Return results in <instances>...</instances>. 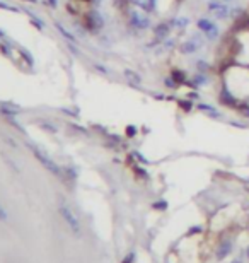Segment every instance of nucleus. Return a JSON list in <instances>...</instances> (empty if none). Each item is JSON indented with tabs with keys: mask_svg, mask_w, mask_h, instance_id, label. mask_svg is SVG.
I'll use <instances>...</instances> for the list:
<instances>
[{
	"mask_svg": "<svg viewBox=\"0 0 249 263\" xmlns=\"http://www.w3.org/2000/svg\"><path fill=\"white\" fill-rule=\"evenodd\" d=\"M224 86L239 101L249 99V65H227L224 68Z\"/></svg>",
	"mask_w": 249,
	"mask_h": 263,
	"instance_id": "f257e3e1",
	"label": "nucleus"
},
{
	"mask_svg": "<svg viewBox=\"0 0 249 263\" xmlns=\"http://www.w3.org/2000/svg\"><path fill=\"white\" fill-rule=\"evenodd\" d=\"M232 60L234 64L249 65V28H242L232 40Z\"/></svg>",
	"mask_w": 249,
	"mask_h": 263,
	"instance_id": "f03ea898",
	"label": "nucleus"
},
{
	"mask_svg": "<svg viewBox=\"0 0 249 263\" xmlns=\"http://www.w3.org/2000/svg\"><path fill=\"white\" fill-rule=\"evenodd\" d=\"M60 214H62L63 220H65V224L68 226V229H70L75 236L81 234V222H79L77 215L73 214V210L68 207L67 203H63V202L60 203Z\"/></svg>",
	"mask_w": 249,
	"mask_h": 263,
	"instance_id": "7ed1b4c3",
	"label": "nucleus"
},
{
	"mask_svg": "<svg viewBox=\"0 0 249 263\" xmlns=\"http://www.w3.org/2000/svg\"><path fill=\"white\" fill-rule=\"evenodd\" d=\"M197 26H198V31L205 36L206 40H217V36H219V28H217V24L214 23V21L200 19Z\"/></svg>",
	"mask_w": 249,
	"mask_h": 263,
	"instance_id": "20e7f679",
	"label": "nucleus"
},
{
	"mask_svg": "<svg viewBox=\"0 0 249 263\" xmlns=\"http://www.w3.org/2000/svg\"><path fill=\"white\" fill-rule=\"evenodd\" d=\"M34 154H36V157H38V159L43 162V164L48 167V170L51 171V173H55V175H58V167H56V164L55 162H51V159H48V156H45L43 152H40V151H34Z\"/></svg>",
	"mask_w": 249,
	"mask_h": 263,
	"instance_id": "39448f33",
	"label": "nucleus"
},
{
	"mask_svg": "<svg viewBox=\"0 0 249 263\" xmlns=\"http://www.w3.org/2000/svg\"><path fill=\"white\" fill-rule=\"evenodd\" d=\"M169 31H171V23H161L159 26H156V28H154V33H156V36H157L159 40L167 38Z\"/></svg>",
	"mask_w": 249,
	"mask_h": 263,
	"instance_id": "423d86ee",
	"label": "nucleus"
},
{
	"mask_svg": "<svg viewBox=\"0 0 249 263\" xmlns=\"http://www.w3.org/2000/svg\"><path fill=\"white\" fill-rule=\"evenodd\" d=\"M174 81H176V84L179 86V84H184L186 82V76H184V72H181V70H176V68H174L173 70V76H171Z\"/></svg>",
	"mask_w": 249,
	"mask_h": 263,
	"instance_id": "0eeeda50",
	"label": "nucleus"
},
{
	"mask_svg": "<svg viewBox=\"0 0 249 263\" xmlns=\"http://www.w3.org/2000/svg\"><path fill=\"white\" fill-rule=\"evenodd\" d=\"M188 17H176L173 21V24H174V28H181V29H184L188 26Z\"/></svg>",
	"mask_w": 249,
	"mask_h": 263,
	"instance_id": "6e6552de",
	"label": "nucleus"
},
{
	"mask_svg": "<svg viewBox=\"0 0 249 263\" xmlns=\"http://www.w3.org/2000/svg\"><path fill=\"white\" fill-rule=\"evenodd\" d=\"M0 220H7V212H5L2 205H0Z\"/></svg>",
	"mask_w": 249,
	"mask_h": 263,
	"instance_id": "1a4fd4ad",
	"label": "nucleus"
}]
</instances>
